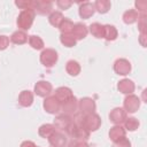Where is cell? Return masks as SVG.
Returning a JSON list of instances; mask_svg holds the SVG:
<instances>
[{
	"label": "cell",
	"instance_id": "20",
	"mask_svg": "<svg viewBox=\"0 0 147 147\" xmlns=\"http://www.w3.org/2000/svg\"><path fill=\"white\" fill-rule=\"evenodd\" d=\"M28 39H29L28 34L25 33V31L22 30H17L10 36V41L15 45H23L28 41Z\"/></svg>",
	"mask_w": 147,
	"mask_h": 147
},
{
	"label": "cell",
	"instance_id": "23",
	"mask_svg": "<svg viewBox=\"0 0 147 147\" xmlns=\"http://www.w3.org/2000/svg\"><path fill=\"white\" fill-rule=\"evenodd\" d=\"M65 71L70 75V76H77L79 72H80V65L77 61L75 60H70L67 62V65H65Z\"/></svg>",
	"mask_w": 147,
	"mask_h": 147
},
{
	"label": "cell",
	"instance_id": "31",
	"mask_svg": "<svg viewBox=\"0 0 147 147\" xmlns=\"http://www.w3.org/2000/svg\"><path fill=\"white\" fill-rule=\"evenodd\" d=\"M60 40H61V42H62L65 47H74V46H76V42H77V40L72 37L71 33H69V34H62V33H61Z\"/></svg>",
	"mask_w": 147,
	"mask_h": 147
},
{
	"label": "cell",
	"instance_id": "30",
	"mask_svg": "<svg viewBox=\"0 0 147 147\" xmlns=\"http://www.w3.org/2000/svg\"><path fill=\"white\" fill-rule=\"evenodd\" d=\"M30 46L33 48V49H42L44 48V41L40 37L38 36H29V39H28Z\"/></svg>",
	"mask_w": 147,
	"mask_h": 147
},
{
	"label": "cell",
	"instance_id": "15",
	"mask_svg": "<svg viewBox=\"0 0 147 147\" xmlns=\"http://www.w3.org/2000/svg\"><path fill=\"white\" fill-rule=\"evenodd\" d=\"M72 122V118L70 116H67V115H60L57 117H55L54 119V127L55 129H59L60 131H65L67 127L69 126V124Z\"/></svg>",
	"mask_w": 147,
	"mask_h": 147
},
{
	"label": "cell",
	"instance_id": "9",
	"mask_svg": "<svg viewBox=\"0 0 147 147\" xmlns=\"http://www.w3.org/2000/svg\"><path fill=\"white\" fill-rule=\"evenodd\" d=\"M52 84L46 82V80H39L34 85V93L38 95V96H41V98H46L51 94L52 92Z\"/></svg>",
	"mask_w": 147,
	"mask_h": 147
},
{
	"label": "cell",
	"instance_id": "32",
	"mask_svg": "<svg viewBox=\"0 0 147 147\" xmlns=\"http://www.w3.org/2000/svg\"><path fill=\"white\" fill-rule=\"evenodd\" d=\"M125 129L129 131H136L139 127V121L136 117H129L124 121Z\"/></svg>",
	"mask_w": 147,
	"mask_h": 147
},
{
	"label": "cell",
	"instance_id": "7",
	"mask_svg": "<svg viewBox=\"0 0 147 147\" xmlns=\"http://www.w3.org/2000/svg\"><path fill=\"white\" fill-rule=\"evenodd\" d=\"M124 110L126 113H136L140 107V99L134 94H129L124 99Z\"/></svg>",
	"mask_w": 147,
	"mask_h": 147
},
{
	"label": "cell",
	"instance_id": "11",
	"mask_svg": "<svg viewBox=\"0 0 147 147\" xmlns=\"http://www.w3.org/2000/svg\"><path fill=\"white\" fill-rule=\"evenodd\" d=\"M52 9H53L52 1H34L33 3V10L39 15H47L52 11Z\"/></svg>",
	"mask_w": 147,
	"mask_h": 147
},
{
	"label": "cell",
	"instance_id": "14",
	"mask_svg": "<svg viewBox=\"0 0 147 147\" xmlns=\"http://www.w3.org/2000/svg\"><path fill=\"white\" fill-rule=\"evenodd\" d=\"M95 13V8H94V3L92 2H83L79 6V16L82 18H90L91 16H93V14Z\"/></svg>",
	"mask_w": 147,
	"mask_h": 147
},
{
	"label": "cell",
	"instance_id": "6",
	"mask_svg": "<svg viewBox=\"0 0 147 147\" xmlns=\"http://www.w3.org/2000/svg\"><path fill=\"white\" fill-rule=\"evenodd\" d=\"M77 109H78V100L75 96L68 99L64 102H61V111H63V115L67 116L75 115Z\"/></svg>",
	"mask_w": 147,
	"mask_h": 147
},
{
	"label": "cell",
	"instance_id": "5",
	"mask_svg": "<svg viewBox=\"0 0 147 147\" xmlns=\"http://www.w3.org/2000/svg\"><path fill=\"white\" fill-rule=\"evenodd\" d=\"M78 108H79L82 114L90 115V114H93L95 111L96 106H95V102L93 99L86 96V98H83L78 101Z\"/></svg>",
	"mask_w": 147,
	"mask_h": 147
},
{
	"label": "cell",
	"instance_id": "18",
	"mask_svg": "<svg viewBox=\"0 0 147 147\" xmlns=\"http://www.w3.org/2000/svg\"><path fill=\"white\" fill-rule=\"evenodd\" d=\"M125 134H126V131L124 127H122L121 125H115L110 129L109 131V138L115 142V141H118L123 138H125Z\"/></svg>",
	"mask_w": 147,
	"mask_h": 147
},
{
	"label": "cell",
	"instance_id": "39",
	"mask_svg": "<svg viewBox=\"0 0 147 147\" xmlns=\"http://www.w3.org/2000/svg\"><path fill=\"white\" fill-rule=\"evenodd\" d=\"M68 147H88L86 141H77V140H71L68 144Z\"/></svg>",
	"mask_w": 147,
	"mask_h": 147
},
{
	"label": "cell",
	"instance_id": "22",
	"mask_svg": "<svg viewBox=\"0 0 147 147\" xmlns=\"http://www.w3.org/2000/svg\"><path fill=\"white\" fill-rule=\"evenodd\" d=\"M111 5H110V1L108 0H98L94 2V8H95V11L100 13V14H106L109 11Z\"/></svg>",
	"mask_w": 147,
	"mask_h": 147
},
{
	"label": "cell",
	"instance_id": "13",
	"mask_svg": "<svg viewBox=\"0 0 147 147\" xmlns=\"http://www.w3.org/2000/svg\"><path fill=\"white\" fill-rule=\"evenodd\" d=\"M88 33V29L85 24L83 23H76L74 24V29L71 31V34L72 37L76 39V40H82L84 39Z\"/></svg>",
	"mask_w": 147,
	"mask_h": 147
},
{
	"label": "cell",
	"instance_id": "10",
	"mask_svg": "<svg viewBox=\"0 0 147 147\" xmlns=\"http://www.w3.org/2000/svg\"><path fill=\"white\" fill-rule=\"evenodd\" d=\"M126 111L123 108H114L110 114H109V119L115 124V125H121L122 123H124V121L126 119Z\"/></svg>",
	"mask_w": 147,
	"mask_h": 147
},
{
	"label": "cell",
	"instance_id": "24",
	"mask_svg": "<svg viewBox=\"0 0 147 147\" xmlns=\"http://www.w3.org/2000/svg\"><path fill=\"white\" fill-rule=\"evenodd\" d=\"M90 138V132L84 129L83 126H78L76 127V131H75V136H74V140H77V141H86L87 139Z\"/></svg>",
	"mask_w": 147,
	"mask_h": 147
},
{
	"label": "cell",
	"instance_id": "28",
	"mask_svg": "<svg viewBox=\"0 0 147 147\" xmlns=\"http://www.w3.org/2000/svg\"><path fill=\"white\" fill-rule=\"evenodd\" d=\"M63 15H62V13L61 11H53V13H51L49 14V16H48V21H49V23H51V25H53V26H55V28H59L60 26V24H61V22L63 21Z\"/></svg>",
	"mask_w": 147,
	"mask_h": 147
},
{
	"label": "cell",
	"instance_id": "21",
	"mask_svg": "<svg viewBox=\"0 0 147 147\" xmlns=\"http://www.w3.org/2000/svg\"><path fill=\"white\" fill-rule=\"evenodd\" d=\"M90 32L92 33V36H94L95 38H105V28L102 24L100 23H92L90 25Z\"/></svg>",
	"mask_w": 147,
	"mask_h": 147
},
{
	"label": "cell",
	"instance_id": "16",
	"mask_svg": "<svg viewBox=\"0 0 147 147\" xmlns=\"http://www.w3.org/2000/svg\"><path fill=\"white\" fill-rule=\"evenodd\" d=\"M134 83L130 79H122L121 82H118V85H117V88L121 93H124V94H132V92L134 91Z\"/></svg>",
	"mask_w": 147,
	"mask_h": 147
},
{
	"label": "cell",
	"instance_id": "1",
	"mask_svg": "<svg viewBox=\"0 0 147 147\" xmlns=\"http://www.w3.org/2000/svg\"><path fill=\"white\" fill-rule=\"evenodd\" d=\"M34 16H36V13L33 9H25V10H22L17 17V26L22 30V31H26L31 28L32 23H33V20H34Z\"/></svg>",
	"mask_w": 147,
	"mask_h": 147
},
{
	"label": "cell",
	"instance_id": "33",
	"mask_svg": "<svg viewBox=\"0 0 147 147\" xmlns=\"http://www.w3.org/2000/svg\"><path fill=\"white\" fill-rule=\"evenodd\" d=\"M33 3H34V1H31V0H21V1H16L15 2V5L18 7V8H21V9H23V10H25V9H33Z\"/></svg>",
	"mask_w": 147,
	"mask_h": 147
},
{
	"label": "cell",
	"instance_id": "4",
	"mask_svg": "<svg viewBox=\"0 0 147 147\" xmlns=\"http://www.w3.org/2000/svg\"><path fill=\"white\" fill-rule=\"evenodd\" d=\"M44 109L48 114H56L61 111V102L55 98V95L46 96L44 101Z\"/></svg>",
	"mask_w": 147,
	"mask_h": 147
},
{
	"label": "cell",
	"instance_id": "29",
	"mask_svg": "<svg viewBox=\"0 0 147 147\" xmlns=\"http://www.w3.org/2000/svg\"><path fill=\"white\" fill-rule=\"evenodd\" d=\"M59 29H60L62 34H69V33H71V31L74 29V22L68 20V18H63V21L61 22Z\"/></svg>",
	"mask_w": 147,
	"mask_h": 147
},
{
	"label": "cell",
	"instance_id": "41",
	"mask_svg": "<svg viewBox=\"0 0 147 147\" xmlns=\"http://www.w3.org/2000/svg\"><path fill=\"white\" fill-rule=\"evenodd\" d=\"M140 37H141V38H140V42H141V45H142V46L145 47V45H146V44H145V41H144V38H145V34H142V33H141V34H140Z\"/></svg>",
	"mask_w": 147,
	"mask_h": 147
},
{
	"label": "cell",
	"instance_id": "34",
	"mask_svg": "<svg viewBox=\"0 0 147 147\" xmlns=\"http://www.w3.org/2000/svg\"><path fill=\"white\" fill-rule=\"evenodd\" d=\"M137 21H138V28H139L140 32L142 34H145L146 33V31H145V28H146V14H139Z\"/></svg>",
	"mask_w": 147,
	"mask_h": 147
},
{
	"label": "cell",
	"instance_id": "40",
	"mask_svg": "<svg viewBox=\"0 0 147 147\" xmlns=\"http://www.w3.org/2000/svg\"><path fill=\"white\" fill-rule=\"evenodd\" d=\"M21 147H37L36 144L33 141H30V140H26V141H23L21 144Z\"/></svg>",
	"mask_w": 147,
	"mask_h": 147
},
{
	"label": "cell",
	"instance_id": "25",
	"mask_svg": "<svg viewBox=\"0 0 147 147\" xmlns=\"http://www.w3.org/2000/svg\"><path fill=\"white\" fill-rule=\"evenodd\" d=\"M138 16H139V14L137 13L136 9H129L123 14V21L126 24H133L137 22Z\"/></svg>",
	"mask_w": 147,
	"mask_h": 147
},
{
	"label": "cell",
	"instance_id": "35",
	"mask_svg": "<svg viewBox=\"0 0 147 147\" xmlns=\"http://www.w3.org/2000/svg\"><path fill=\"white\" fill-rule=\"evenodd\" d=\"M136 8L138 9V11H140V14H146V9H147V2L145 0H138L136 1ZM137 11V13H138Z\"/></svg>",
	"mask_w": 147,
	"mask_h": 147
},
{
	"label": "cell",
	"instance_id": "19",
	"mask_svg": "<svg viewBox=\"0 0 147 147\" xmlns=\"http://www.w3.org/2000/svg\"><path fill=\"white\" fill-rule=\"evenodd\" d=\"M33 102V94L31 91H22L18 95V103L22 107H30Z\"/></svg>",
	"mask_w": 147,
	"mask_h": 147
},
{
	"label": "cell",
	"instance_id": "12",
	"mask_svg": "<svg viewBox=\"0 0 147 147\" xmlns=\"http://www.w3.org/2000/svg\"><path fill=\"white\" fill-rule=\"evenodd\" d=\"M48 141L52 147H65L67 145V137L62 132H54L49 138Z\"/></svg>",
	"mask_w": 147,
	"mask_h": 147
},
{
	"label": "cell",
	"instance_id": "2",
	"mask_svg": "<svg viewBox=\"0 0 147 147\" xmlns=\"http://www.w3.org/2000/svg\"><path fill=\"white\" fill-rule=\"evenodd\" d=\"M101 125V118L98 114L93 113V114H90V115H85L84 116V119H83V123H82V126L84 129H86L88 132L91 131H96Z\"/></svg>",
	"mask_w": 147,
	"mask_h": 147
},
{
	"label": "cell",
	"instance_id": "36",
	"mask_svg": "<svg viewBox=\"0 0 147 147\" xmlns=\"http://www.w3.org/2000/svg\"><path fill=\"white\" fill-rule=\"evenodd\" d=\"M71 5H72V2L71 1H68V0H59V1H56V6L60 9H62V10L69 9Z\"/></svg>",
	"mask_w": 147,
	"mask_h": 147
},
{
	"label": "cell",
	"instance_id": "17",
	"mask_svg": "<svg viewBox=\"0 0 147 147\" xmlns=\"http://www.w3.org/2000/svg\"><path fill=\"white\" fill-rule=\"evenodd\" d=\"M72 96H74L72 91H71V88H69V87L62 86V87L56 88V91H55V98H56L60 102H64V101H67L68 99H70V98H72Z\"/></svg>",
	"mask_w": 147,
	"mask_h": 147
},
{
	"label": "cell",
	"instance_id": "37",
	"mask_svg": "<svg viewBox=\"0 0 147 147\" xmlns=\"http://www.w3.org/2000/svg\"><path fill=\"white\" fill-rule=\"evenodd\" d=\"M113 147H131V142L126 138H123L118 141H115Z\"/></svg>",
	"mask_w": 147,
	"mask_h": 147
},
{
	"label": "cell",
	"instance_id": "8",
	"mask_svg": "<svg viewBox=\"0 0 147 147\" xmlns=\"http://www.w3.org/2000/svg\"><path fill=\"white\" fill-rule=\"evenodd\" d=\"M114 71L117 75L126 76L131 71V63L126 59H118L114 63Z\"/></svg>",
	"mask_w": 147,
	"mask_h": 147
},
{
	"label": "cell",
	"instance_id": "38",
	"mask_svg": "<svg viewBox=\"0 0 147 147\" xmlns=\"http://www.w3.org/2000/svg\"><path fill=\"white\" fill-rule=\"evenodd\" d=\"M9 45V38L7 36H0V51H3Z\"/></svg>",
	"mask_w": 147,
	"mask_h": 147
},
{
	"label": "cell",
	"instance_id": "27",
	"mask_svg": "<svg viewBox=\"0 0 147 147\" xmlns=\"http://www.w3.org/2000/svg\"><path fill=\"white\" fill-rule=\"evenodd\" d=\"M54 132H55V127H54L53 124H42V125L39 127V130H38L39 136L42 137V138H47V139H48Z\"/></svg>",
	"mask_w": 147,
	"mask_h": 147
},
{
	"label": "cell",
	"instance_id": "3",
	"mask_svg": "<svg viewBox=\"0 0 147 147\" xmlns=\"http://www.w3.org/2000/svg\"><path fill=\"white\" fill-rule=\"evenodd\" d=\"M57 52L53 48H46L40 54V62L42 65L51 68L57 62Z\"/></svg>",
	"mask_w": 147,
	"mask_h": 147
},
{
	"label": "cell",
	"instance_id": "26",
	"mask_svg": "<svg viewBox=\"0 0 147 147\" xmlns=\"http://www.w3.org/2000/svg\"><path fill=\"white\" fill-rule=\"evenodd\" d=\"M103 28H105V39H107L108 41H113L117 38L118 32L114 25L106 24V25H103Z\"/></svg>",
	"mask_w": 147,
	"mask_h": 147
}]
</instances>
